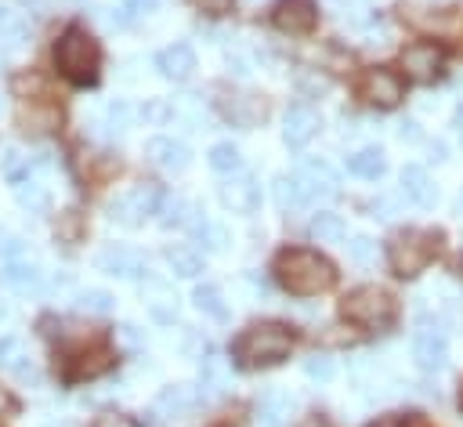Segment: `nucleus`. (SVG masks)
Listing matches in <instances>:
<instances>
[{"label":"nucleus","mask_w":463,"mask_h":427,"mask_svg":"<svg viewBox=\"0 0 463 427\" xmlns=\"http://www.w3.org/2000/svg\"><path fill=\"white\" fill-rule=\"evenodd\" d=\"M210 166L217 170V174H242V152L232 145V141H221V145H213L210 148Z\"/></svg>","instance_id":"nucleus-26"},{"label":"nucleus","mask_w":463,"mask_h":427,"mask_svg":"<svg viewBox=\"0 0 463 427\" xmlns=\"http://www.w3.org/2000/svg\"><path fill=\"white\" fill-rule=\"evenodd\" d=\"M184 228H188V235H192L199 246H206V250H224V242H228V239H224V228H221V224H213L199 206H195V214L188 217V224H184Z\"/></svg>","instance_id":"nucleus-20"},{"label":"nucleus","mask_w":463,"mask_h":427,"mask_svg":"<svg viewBox=\"0 0 463 427\" xmlns=\"http://www.w3.org/2000/svg\"><path fill=\"white\" fill-rule=\"evenodd\" d=\"M402 192L416 206H434V199H438V188H434V181L427 177L423 166H405L402 170Z\"/></svg>","instance_id":"nucleus-19"},{"label":"nucleus","mask_w":463,"mask_h":427,"mask_svg":"<svg viewBox=\"0 0 463 427\" xmlns=\"http://www.w3.org/2000/svg\"><path fill=\"white\" fill-rule=\"evenodd\" d=\"M275 29L279 33H289V36H307L318 22V7L311 0H282L271 14Z\"/></svg>","instance_id":"nucleus-9"},{"label":"nucleus","mask_w":463,"mask_h":427,"mask_svg":"<svg viewBox=\"0 0 463 427\" xmlns=\"http://www.w3.org/2000/svg\"><path fill=\"white\" fill-rule=\"evenodd\" d=\"M170 109H174V116L184 119L188 130H199V127H203V98H199V94H181V98L170 101ZM203 130H206V127H203Z\"/></svg>","instance_id":"nucleus-28"},{"label":"nucleus","mask_w":463,"mask_h":427,"mask_svg":"<svg viewBox=\"0 0 463 427\" xmlns=\"http://www.w3.org/2000/svg\"><path fill=\"white\" fill-rule=\"evenodd\" d=\"M145 156H148L152 166H159L166 174H181L188 166V159H192L188 156V145L184 141H174V138H148Z\"/></svg>","instance_id":"nucleus-12"},{"label":"nucleus","mask_w":463,"mask_h":427,"mask_svg":"<svg viewBox=\"0 0 463 427\" xmlns=\"http://www.w3.org/2000/svg\"><path fill=\"white\" fill-rule=\"evenodd\" d=\"M459 402H463V387H459Z\"/></svg>","instance_id":"nucleus-62"},{"label":"nucleus","mask_w":463,"mask_h":427,"mask_svg":"<svg viewBox=\"0 0 463 427\" xmlns=\"http://www.w3.org/2000/svg\"><path fill=\"white\" fill-rule=\"evenodd\" d=\"M286 416H289V398L279 391H268L260 398V427H282Z\"/></svg>","instance_id":"nucleus-27"},{"label":"nucleus","mask_w":463,"mask_h":427,"mask_svg":"<svg viewBox=\"0 0 463 427\" xmlns=\"http://www.w3.org/2000/svg\"><path fill=\"white\" fill-rule=\"evenodd\" d=\"M14 199H18V206L22 210H29V214H43L47 210V192H43V185L36 181V177H22V181H14Z\"/></svg>","instance_id":"nucleus-24"},{"label":"nucleus","mask_w":463,"mask_h":427,"mask_svg":"<svg viewBox=\"0 0 463 427\" xmlns=\"http://www.w3.org/2000/svg\"><path fill=\"white\" fill-rule=\"evenodd\" d=\"M0 282L14 293H40L43 289V271L29 257H11L0 264Z\"/></svg>","instance_id":"nucleus-11"},{"label":"nucleus","mask_w":463,"mask_h":427,"mask_svg":"<svg viewBox=\"0 0 463 427\" xmlns=\"http://www.w3.org/2000/svg\"><path fill=\"white\" fill-rule=\"evenodd\" d=\"M98 268H101L105 275H116V279H141V275H145L141 257H137L134 250H127V246H105V250L98 253Z\"/></svg>","instance_id":"nucleus-15"},{"label":"nucleus","mask_w":463,"mask_h":427,"mask_svg":"<svg viewBox=\"0 0 463 427\" xmlns=\"http://www.w3.org/2000/svg\"><path fill=\"white\" fill-rule=\"evenodd\" d=\"M195 308L199 311H206L210 318H217V322H224L228 318V304H224V297H221V289L217 286H195Z\"/></svg>","instance_id":"nucleus-29"},{"label":"nucleus","mask_w":463,"mask_h":427,"mask_svg":"<svg viewBox=\"0 0 463 427\" xmlns=\"http://www.w3.org/2000/svg\"><path fill=\"white\" fill-rule=\"evenodd\" d=\"M402 76L391 72V69H369L362 76V98L376 109H394L402 101Z\"/></svg>","instance_id":"nucleus-8"},{"label":"nucleus","mask_w":463,"mask_h":427,"mask_svg":"<svg viewBox=\"0 0 463 427\" xmlns=\"http://www.w3.org/2000/svg\"><path fill=\"white\" fill-rule=\"evenodd\" d=\"M304 373H307L311 380H322V384H326V380H333V376H336V365H333V358H329V355H311V358L304 362Z\"/></svg>","instance_id":"nucleus-39"},{"label":"nucleus","mask_w":463,"mask_h":427,"mask_svg":"<svg viewBox=\"0 0 463 427\" xmlns=\"http://www.w3.org/2000/svg\"><path fill=\"white\" fill-rule=\"evenodd\" d=\"M156 69L166 76V80H188L192 76V69H195V51L188 47V43H170V47H163L159 54H156Z\"/></svg>","instance_id":"nucleus-17"},{"label":"nucleus","mask_w":463,"mask_h":427,"mask_svg":"<svg viewBox=\"0 0 463 427\" xmlns=\"http://www.w3.org/2000/svg\"><path fill=\"white\" fill-rule=\"evenodd\" d=\"M54 62L72 83H90L98 76V43H94V36L80 25L65 29L58 47H54Z\"/></svg>","instance_id":"nucleus-3"},{"label":"nucleus","mask_w":463,"mask_h":427,"mask_svg":"<svg viewBox=\"0 0 463 427\" xmlns=\"http://www.w3.org/2000/svg\"><path fill=\"white\" fill-rule=\"evenodd\" d=\"M112 308H116V297L105 293V289H83V293H76V311H83V315H109Z\"/></svg>","instance_id":"nucleus-31"},{"label":"nucleus","mask_w":463,"mask_h":427,"mask_svg":"<svg viewBox=\"0 0 463 427\" xmlns=\"http://www.w3.org/2000/svg\"><path fill=\"white\" fill-rule=\"evenodd\" d=\"M300 174H307V177H318V181H329V185H336V170H333L326 159H304V163H300Z\"/></svg>","instance_id":"nucleus-41"},{"label":"nucleus","mask_w":463,"mask_h":427,"mask_svg":"<svg viewBox=\"0 0 463 427\" xmlns=\"http://www.w3.org/2000/svg\"><path fill=\"white\" fill-rule=\"evenodd\" d=\"M398 138L409 141V145H416V141H423V130H420L416 119H398Z\"/></svg>","instance_id":"nucleus-46"},{"label":"nucleus","mask_w":463,"mask_h":427,"mask_svg":"<svg viewBox=\"0 0 463 427\" xmlns=\"http://www.w3.org/2000/svg\"><path fill=\"white\" fill-rule=\"evenodd\" d=\"M354 333L347 326H329V333H322V344H351Z\"/></svg>","instance_id":"nucleus-49"},{"label":"nucleus","mask_w":463,"mask_h":427,"mask_svg":"<svg viewBox=\"0 0 463 427\" xmlns=\"http://www.w3.org/2000/svg\"><path fill=\"white\" fill-rule=\"evenodd\" d=\"M398 210H402L398 195H380V199L373 203V214H376L380 221H394V217H398Z\"/></svg>","instance_id":"nucleus-42"},{"label":"nucleus","mask_w":463,"mask_h":427,"mask_svg":"<svg viewBox=\"0 0 463 427\" xmlns=\"http://www.w3.org/2000/svg\"><path fill=\"white\" fill-rule=\"evenodd\" d=\"M0 257H4V261H11V257H22V242H18L14 235H7L4 228H0Z\"/></svg>","instance_id":"nucleus-48"},{"label":"nucleus","mask_w":463,"mask_h":427,"mask_svg":"<svg viewBox=\"0 0 463 427\" xmlns=\"http://www.w3.org/2000/svg\"><path fill=\"white\" fill-rule=\"evenodd\" d=\"M156 214H159V224H166V228H184L188 217L195 214V206H192L184 195H166Z\"/></svg>","instance_id":"nucleus-25"},{"label":"nucleus","mask_w":463,"mask_h":427,"mask_svg":"<svg viewBox=\"0 0 463 427\" xmlns=\"http://www.w3.org/2000/svg\"><path fill=\"white\" fill-rule=\"evenodd\" d=\"M427 159L445 163V159H449V156H445V145H441V141H430V145H427Z\"/></svg>","instance_id":"nucleus-53"},{"label":"nucleus","mask_w":463,"mask_h":427,"mask_svg":"<svg viewBox=\"0 0 463 427\" xmlns=\"http://www.w3.org/2000/svg\"><path fill=\"white\" fill-rule=\"evenodd\" d=\"M166 264H170V271H174V275H181V279H195V275L203 271L199 253H192V250H184V246L170 250V253H166Z\"/></svg>","instance_id":"nucleus-32"},{"label":"nucleus","mask_w":463,"mask_h":427,"mask_svg":"<svg viewBox=\"0 0 463 427\" xmlns=\"http://www.w3.org/2000/svg\"><path fill=\"white\" fill-rule=\"evenodd\" d=\"M347 253H351L354 264H373V261H376V242H373L369 235H354V239L347 242Z\"/></svg>","instance_id":"nucleus-38"},{"label":"nucleus","mask_w":463,"mask_h":427,"mask_svg":"<svg viewBox=\"0 0 463 427\" xmlns=\"http://www.w3.org/2000/svg\"><path fill=\"white\" fill-rule=\"evenodd\" d=\"M434 253H438V235L434 232H420V228L398 232L391 239V246H387V261H391L394 275H402V279L420 275L430 264Z\"/></svg>","instance_id":"nucleus-4"},{"label":"nucleus","mask_w":463,"mask_h":427,"mask_svg":"<svg viewBox=\"0 0 463 427\" xmlns=\"http://www.w3.org/2000/svg\"><path fill=\"white\" fill-rule=\"evenodd\" d=\"M166 116H174L170 101H163V98H152V101L145 105V119H148V123H163Z\"/></svg>","instance_id":"nucleus-44"},{"label":"nucleus","mask_w":463,"mask_h":427,"mask_svg":"<svg viewBox=\"0 0 463 427\" xmlns=\"http://www.w3.org/2000/svg\"><path fill=\"white\" fill-rule=\"evenodd\" d=\"M7 369H11L22 384H40V369H36V362H33L29 355H18V351H14L11 362H7Z\"/></svg>","instance_id":"nucleus-37"},{"label":"nucleus","mask_w":463,"mask_h":427,"mask_svg":"<svg viewBox=\"0 0 463 427\" xmlns=\"http://www.w3.org/2000/svg\"><path fill=\"white\" fill-rule=\"evenodd\" d=\"M195 405H199V391L192 384H170V387H163L156 394V413L159 416H170V420L188 416Z\"/></svg>","instance_id":"nucleus-16"},{"label":"nucleus","mask_w":463,"mask_h":427,"mask_svg":"<svg viewBox=\"0 0 463 427\" xmlns=\"http://www.w3.org/2000/svg\"><path fill=\"white\" fill-rule=\"evenodd\" d=\"M40 87H43V83H40L36 76H18V80H14V90H18V94H25V90H40Z\"/></svg>","instance_id":"nucleus-52"},{"label":"nucleus","mask_w":463,"mask_h":427,"mask_svg":"<svg viewBox=\"0 0 463 427\" xmlns=\"http://www.w3.org/2000/svg\"><path fill=\"white\" fill-rule=\"evenodd\" d=\"M402 427H427V420L423 416H409V420H402Z\"/></svg>","instance_id":"nucleus-58"},{"label":"nucleus","mask_w":463,"mask_h":427,"mask_svg":"<svg viewBox=\"0 0 463 427\" xmlns=\"http://www.w3.org/2000/svg\"><path fill=\"white\" fill-rule=\"evenodd\" d=\"M369 427H402V420H398V416H380V420L369 423Z\"/></svg>","instance_id":"nucleus-56"},{"label":"nucleus","mask_w":463,"mask_h":427,"mask_svg":"<svg viewBox=\"0 0 463 427\" xmlns=\"http://www.w3.org/2000/svg\"><path fill=\"white\" fill-rule=\"evenodd\" d=\"M130 119H134V105H130V101L116 98V101L105 105V127H109L112 134H123V130L130 127Z\"/></svg>","instance_id":"nucleus-35"},{"label":"nucleus","mask_w":463,"mask_h":427,"mask_svg":"<svg viewBox=\"0 0 463 427\" xmlns=\"http://www.w3.org/2000/svg\"><path fill=\"white\" fill-rule=\"evenodd\" d=\"M127 7L130 11H152V7H159V0H127Z\"/></svg>","instance_id":"nucleus-55"},{"label":"nucleus","mask_w":463,"mask_h":427,"mask_svg":"<svg viewBox=\"0 0 463 427\" xmlns=\"http://www.w3.org/2000/svg\"><path fill=\"white\" fill-rule=\"evenodd\" d=\"M11 318V304L7 300H0V322H7Z\"/></svg>","instance_id":"nucleus-59"},{"label":"nucleus","mask_w":463,"mask_h":427,"mask_svg":"<svg viewBox=\"0 0 463 427\" xmlns=\"http://www.w3.org/2000/svg\"><path fill=\"white\" fill-rule=\"evenodd\" d=\"M11 355H14V340L11 337H0V365H7Z\"/></svg>","instance_id":"nucleus-54"},{"label":"nucleus","mask_w":463,"mask_h":427,"mask_svg":"<svg viewBox=\"0 0 463 427\" xmlns=\"http://www.w3.org/2000/svg\"><path fill=\"white\" fill-rule=\"evenodd\" d=\"M156 210H159V192L152 185H137V188H130L109 203V217L119 224H137L141 217H148Z\"/></svg>","instance_id":"nucleus-6"},{"label":"nucleus","mask_w":463,"mask_h":427,"mask_svg":"<svg viewBox=\"0 0 463 427\" xmlns=\"http://www.w3.org/2000/svg\"><path fill=\"white\" fill-rule=\"evenodd\" d=\"M94 427H137V420L127 416V413H101V416L94 420Z\"/></svg>","instance_id":"nucleus-45"},{"label":"nucleus","mask_w":463,"mask_h":427,"mask_svg":"<svg viewBox=\"0 0 463 427\" xmlns=\"http://www.w3.org/2000/svg\"><path fill=\"white\" fill-rule=\"evenodd\" d=\"M145 308L156 322H174L177 318V297L163 279H145Z\"/></svg>","instance_id":"nucleus-18"},{"label":"nucleus","mask_w":463,"mask_h":427,"mask_svg":"<svg viewBox=\"0 0 463 427\" xmlns=\"http://www.w3.org/2000/svg\"><path fill=\"white\" fill-rule=\"evenodd\" d=\"M228 72H232L235 80H246V76H250V58H246V54H228Z\"/></svg>","instance_id":"nucleus-50"},{"label":"nucleus","mask_w":463,"mask_h":427,"mask_svg":"<svg viewBox=\"0 0 463 427\" xmlns=\"http://www.w3.org/2000/svg\"><path fill=\"white\" fill-rule=\"evenodd\" d=\"M228 376H232V369H228V358L221 351H206L199 358V380H203L206 391H213V394L224 391L228 387Z\"/></svg>","instance_id":"nucleus-21"},{"label":"nucleus","mask_w":463,"mask_h":427,"mask_svg":"<svg viewBox=\"0 0 463 427\" xmlns=\"http://www.w3.org/2000/svg\"><path fill=\"white\" fill-rule=\"evenodd\" d=\"M282 123H286L282 127V138H286L289 148H300V145H307L318 134V112L311 105H289V112H286Z\"/></svg>","instance_id":"nucleus-14"},{"label":"nucleus","mask_w":463,"mask_h":427,"mask_svg":"<svg viewBox=\"0 0 463 427\" xmlns=\"http://www.w3.org/2000/svg\"><path fill=\"white\" fill-rule=\"evenodd\" d=\"M0 40H4V43H22V40H25V22H22V14H18L14 7H7V4H0Z\"/></svg>","instance_id":"nucleus-34"},{"label":"nucleus","mask_w":463,"mask_h":427,"mask_svg":"<svg viewBox=\"0 0 463 427\" xmlns=\"http://www.w3.org/2000/svg\"><path fill=\"white\" fill-rule=\"evenodd\" d=\"M275 203L282 206V210H297V206H304V203H311L307 199V188H304V181L293 174H282V177H275Z\"/></svg>","instance_id":"nucleus-23"},{"label":"nucleus","mask_w":463,"mask_h":427,"mask_svg":"<svg viewBox=\"0 0 463 427\" xmlns=\"http://www.w3.org/2000/svg\"><path fill=\"white\" fill-rule=\"evenodd\" d=\"M199 11H206V14H224L228 7H232V0H192Z\"/></svg>","instance_id":"nucleus-51"},{"label":"nucleus","mask_w":463,"mask_h":427,"mask_svg":"<svg viewBox=\"0 0 463 427\" xmlns=\"http://www.w3.org/2000/svg\"><path fill=\"white\" fill-rule=\"evenodd\" d=\"M347 166H351V174H358V177H365V181H376V177L387 170V159H383V152H380L376 145H365V148L351 152Z\"/></svg>","instance_id":"nucleus-22"},{"label":"nucleus","mask_w":463,"mask_h":427,"mask_svg":"<svg viewBox=\"0 0 463 427\" xmlns=\"http://www.w3.org/2000/svg\"><path fill=\"white\" fill-rule=\"evenodd\" d=\"M293 347V333L279 322H260V326H250L239 340H235V358L250 369L257 365H275L289 355Z\"/></svg>","instance_id":"nucleus-2"},{"label":"nucleus","mask_w":463,"mask_h":427,"mask_svg":"<svg viewBox=\"0 0 463 427\" xmlns=\"http://www.w3.org/2000/svg\"><path fill=\"white\" fill-rule=\"evenodd\" d=\"M22 127L25 130H36V134H47L51 127H58V112L51 105H33L22 112Z\"/></svg>","instance_id":"nucleus-33"},{"label":"nucleus","mask_w":463,"mask_h":427,"mask_svg":"<svg viewBox=\"0 0 463 427\" xmlns=\"http://www.w3.org/2000/svg\"><path fill=\"white\" fill-rule=\"evenodd\" d=\"M181 355H188V358H203V337L195 333V329H181Z\"/></svg>","instance_id":"nucleus-43"},{"label":"nucleus","mask_w":463,"mask_h":427,"mask_svg":"<svg viewBox=\"0 0 463 427\" xmlns=\"http://www.w3.org/2000/svg\"><path fill=\"white\" fill-rule=\"evenodd\" d=\"M116 337H119V344H123V347H130V351H137V347L145 344V340H141V333H137V326H130V322H127V326H119V329H116Z\"/></svg>","instance_id":"nucleus-47"},{"label":"nucleus","mask_w":463,"mask_h":427,"mask_svg":"<svg viewBox=\"0 0 463 427\" xmlns=\"http://www.w3.org/2000/svg\"><path fill=\"white\" fill-rule=\"evenodd\" d=\"M452 123H456V134H459V138H463V109H459V112H456V119H452Z\"/></svg>","instance_id":"nucleus-60"},{"label":"nucleus","mask_w":463,"mask_h":427,"mask_svg":"<svg viewBox=\"0 0 463 427\" xmlns=\"http://www.w3.org/2000/svg\"><path fill=\"white\" fill-rule=\"evenodd\" d=\"M412 358L420 369L427 373H438L449 358V347H445V329H416L412 333Z\"/></svg>","instance_id":"nucleus-10"},{"label":"nucleus","mask_w":463,"mask_h":427,"mask_svg":"<svg viewBox=\"0 0 463 427\" xmlns=\"http://www.w3.org/2000/svg\"><path fill=\"white\" fill-rule=\"evenodd\" d=\"M340 311H344V318L362 322V326H387L394 318V300L380 286H358L344 297Z\"/></svg>","instance_id":"nucleus-5"},{"label":"nucleus","mask_w":463,"mask_h":427,"mask_svg":"<svg viewBox=\"0 0 463 427\" xmlns=\"http://www.w3.org/2000/svg\"><path fill=\"white\" fill-rule=\"evenodd\" d=\"M300 427H329V420H322V416H307Z\"/></svg>","instance_id":"nucleus-57"},{"label":"nucleus","mask_w":463,"mask_h":427,"mask_svg":"<svg viewBox=\"0 0 463 427\" xmlns=\"http://www.w3.org/2000/svg\"><path fill=\"white\" fill-rule=\"evenodd\" d=\"M456 210H459V217H463V192H459V199H456Z\"/></svg>","instance_id":"nucleus-61"},{"label":"nucleus","mask_w":463,"mask_h":427,"mask_svg":"<svg viewBox=\"0 0 463 427\" xmlns=\"http://www.w3.org/2000/svg\"><path fill=\"white\" fill-rule=\"evenodd\" d=\"M275 271H279V282H282L289 293H297V297L322 293V289H329L333 279H336L333 264H329L322 253H315V250H286V253L279 257Z\"/></svg>","instance_id":"nucleus-1"},{"label":"nucleus","mask_w":463,"mask_h":427,"mask_svg":"<svg viewBox=\"0 0 463 427\" xmlns=\"http://www.w3.org/2000/svg\"><path fill=\"white\" fill-rule=\"evenodd\" d=\"M54 232L61 235V239H80V210H65V214H58V221H54Z\"/></svg>","instance_id":"nucleus-40"},{"label":"nucleus","mask_w":463,"mask_h":427,"mask_svg":"<svg viewBox=\"0 0 463 427\" xmlns=\"http://www.w3.org/2000/svg\"><path fill=\"white\" fill-rule=\"evenodd\" d=\"M0 170H4L7 181H22V177L33 170V163H29V156H22L18 148H4V156H0Z\"/></svg>","instance_id":"nucleus-36"},{"label":"nucleus","mask_w":463,"mask_h":427,"mask_svg":"<svg viewBox=\"0 0 463 427\" xmlns=\"http://www.w3.org/2000/svg\"><path fill=\"white\" fill-rule=\"evenodd\" d=\"M441 65H445V51H441L438 43L420 40V43H409V47L402 51V69H405V76L416 80V83H430V80L441 72Z\"/></svg>","instance_id":"nucleus-7"},{"label":"nucleus","mask_w":463,"mask_h":427,"mask_svg":"<svg viewBox=\"0 0 463 427\" xmlns=\"http://www.w3.org/2000/svg\"><path fill=\"white\" fill-rule=\"evenodd\" d=\"M221 203L232 210V214H250L253 206H257V199H260V188H257V181L242 170V174H232L224 185H221Z\"/></svg>","instance_id":"nucleus-13"},{"label":"nucleus","mask_w":463,"mask_h":427,"mask_svg":"<svg viewBox=\"0 0 463 427\" xmlns=\"http://www.w3.org/2000/svg\"><path fill=\"white\" fill-rule=\"evenodd\" d=\"M344 221L336 217V214H329V210H322V214H315L311 217V235L318 239V242H336V239H344Z\"/></svg>","instance_id":"nucleus-30"}]
</instances>
